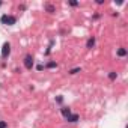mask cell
<instances>
[{
  "instance_id": "cell-1",
  "label": "cell",
  "mask_w": 128,
  "mask_h": 128,
  "mask_svg": "<svg viewBox=\"0 0 128 128\" xmlns=\"http://www.w3.org/2000/svg\"><path fill=\"white\" fill-rule=\"evenodd\" d=\"M0 23H2V24H6V26H12V24H15V23H17V17L5 14V15L0 17Z\"/></svg>"
},
{
  "instance_id": "cell-2",
  "label": "cell",
  "mask_w": 128,
  "mask_h": 128,
  "mask_svg": "<svg viewBox=\"0 0 128 128\" xmlns=\"http://www.w3.org/2000/svg\"><path fill=\"white\" fill-rule=\"evenodd\" d=\"M9 53H11V44H9V42H5L3 47H2V57L6 59V57L9 56Z\"/></svg>"
},
{
  "instance_id": "cell-3",
  "label": "cell",
  "mask_w": 128,
  "mask_h": 128,
  "mask_svg": "<svg viewBox=\"0 0 128 128\" xmlns=\"http://www.w3.org/2000/svg\"><path fill=\"white\" fill-rule=\"evenodd\" d=\"M24 66L27 70H32V66H33V57H32V54H26V57H24Z\"/></svg>"
},
{
  "instance_id": "cell-4",
  "label": "cell",
  "mask_w": 128,
  "mask_h": 128,
  "mask_svg": "<svg viewBox=\"0 0 128 128\" xmlns=\"http://www.w3.org/2000/svg\"><path fill=\"white\" fill-rule=\"evenodd\" d=\"M65 119H66L68 122H77V120H78V114H76V113H71V114H68Z\"/></svg>"
},
{
  "instance_id": "cell-5",
  "label": "cell",
  "mask_w": 128,
  "mask_h": 128,
  "mask_svg": "<svg viewBox=\"0 0 128 128\" xmlns=\"http://www.w3.org/2000/svg\"><path fill=\"white\" fill-rule=\"evenodd\" d=\"M94 44H95V38L92 36V38H89V39H88V44H86V48H92V47H94Z\"/></svg>"
},
{
  "instance_id": "cell-6",
  "label": "cell",
  "mask_w": 128,
  "mask_h": 128,
  "mask_svg": "<svg viewBox=\"0 0 128 128\" xmlns=\"http://www.w3.org/2000/svg\"><path fill=\"white\" fill-rule=\"evenodd\" d=\"M60 112H62V114L65 116V118H66L68 114H71V110H70V108H66V107H62V110H60Z\"/></svg>"
},
{
  "instance_id": "cell-7",
  "label": "cell",
  "mask_w": 128,
  "mask_h": 128,
  "mask_svg": "<svg viewBox=\"0 0 128 128\" xmlns=\"http://www.w3.org/2000/svg\"><path fill=\"white\" fill-rule=\"evenodd\" d=\"M118 56H120V57L126 56V50H125V48H119V50H118Z\"/></svg>"
},
{
  "instance_id": "cell-8",
  "label": "cell",
  "mask_w": 128,
  "mask_h": 128,
  "mask_svg": "<svg viewBox=\"0 0 128 128\" xmlns=\"http://www.w3.org/2000/svg\"><path fill=\"white\" fill-rule=\"evenodd\" d=\"M116 77H118V74H116V72H110V74H108V78H110V80H114Z\"/></svg>"
},
{
  "instance_id": "cell-9",
  "label": "cell",
  "mask_w": 128,
  "mask_h": 128,
  "mask_svg": "<svg viewBox=\"0 0 128 128\" xmlns=\"http://www.w3.org/2000/svg\"><path fill=\"white\" fill-rule=\"evenodd\" d=\"M0 128H8V122H5V120H0Z\"/></svg>"
},
{
  "instance_id": "cell-10",
  "label": "cell",
  "mask_w": 128,
  "mask_h": 128,
  "mask_svg": "<svg viewBox=\"0 0 128 128\" xmlns=\"http://www.w3.org/2000/svg\"><path fill=\"white\" fill-rule=\"evenodd\" d=\"M47 66H48V68H54V66H56V63H54V62H50Z\"/></svg>"
},
{
  "instance_id": "cell-11",
  "label": "cell",
  "mask_w": 128,
  "mask_h": 128,
  "mask_svg": "<svg viewBox=\"0 0 128 128\" xmlns=\"http://www.w3.org/2000/svg\"><path fill=\"white\" fill-rule=\"evenodd\" d=\"M47 11H50V12H53L54 9H53V6H51V5H47Z\"/></svg>"
},
{
  "instance_id": "cell-12",
  "label": "cell",
  "mask_w": 128,
  "mask_h": 128,
  "mask_svg": "<svg viewBox=\"0 0 128 128\" xmlns=\"http://www.w3.org/2000/svg\"><path fill=\"white\" fill-rule=\"evenodd\" d=\"M80 71V68H74V70H71V74H76V72H78Z\"/></svg>"
},
{
  "instance_id": "cell-13",
  "label": "cell",
  "mask_w": 128,
  "mask_h": 128,
  "mask_svg": "<svg viewBox=\"0 0 128 128\" xmlns=\"http://www.w3.org/2000/svg\"><path fill=\"white\" fill-rule=\"evenodd\" d=\"M71 6H78V2H70Z\"/></svg>"
},
{
  "instance_id": "cell-14",
  "label": "cell",
  "mask_w": 128,
  "mask_h": 128,
  "mask_svg": "<svg viewBox=\"0 0 128 128\" xmlns=\"http://www.w3.org/2000/svg\"><path fill=\"white\" fill-rule=\"evenodd\" d=\"M0 6H2V2H0Z\"/></svg>"
}]
</instances>
